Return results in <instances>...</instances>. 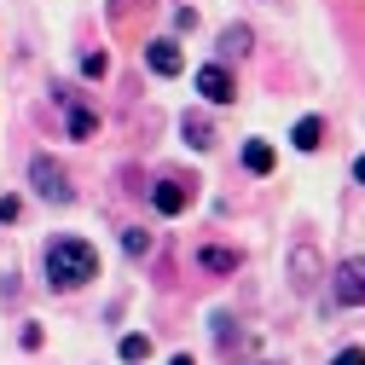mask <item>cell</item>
I'll use <instances>...</instances> for the list:
<instances>
[{
  "mask_svg": "<svg viewBox=\"0 0 365 365\" xmlns=\"http://www.w3.org/2000/svg\"><path fill=\"white\" fill-rule=\"evenodd\" d=\"M6 220H18V197H0V226Z\"/></svg>",
  "mask_w": 365,
  "mask_h": 365,
  "instance_id": "18",
  "label": "cell"
},
{
  "mask_svg": "<svg viewBox=\"0 0 365 365\" xmlns=\"http://www.w3.org/2000/svg\"><path fill=\"white\" fill-rule=\"evenodd\" d=\"M325 279H331V296L342 307H365V255L336 261V272H325Z\"/></svg>",
  "mask_w": 365,
  "mask_h": 365,
  "instance_id": "3",
  "label": "cell"
},
{
  "mask_svg": "<svg viewBox=\"0 0 365 365\" xmlns=\"http://www.w3.org/2000/svg\"><path fill=\"white\" fill-rule=\"evenodd\" d=\"M319 279H325V261H319V250H313V244H296V250H290V290H296V296H313Z\"/></svg>",
  "mask_w": 365,
  "mask_h": 365,
  "instance_id": "4",
  "label": "cell"
},
{
  "mask_svg": "<svg viewBox=\"0 0 365 365\" xmlns=\"http://www.w3.org/2000/svg\"><path fill=\"white\" fill-rule=\"evenodd\" d=\"M354 180H359V186H365V157H354Z\"/></svg>",
  "mask_w": 365,
  "mask_h": 365,
  "instance_id": "20",
  "label": "cell"
},
{
  "mask_svg": "<svg viewBox=\"0 0 365 365\" xmlns=\"http://www.w3.org/2000/svg\"><path fill=\"white\" fill-rule=\"evenodd\" d=\"M197 261H203L209 272H238V261H244V255H238V250H220V244H209Z\"/></svg>",
  "mask_w": 365,
  "mask_h": 365,
  "instance_id": "11",
  "label": "cell"
},
{
  "mask_svg": "<svg viewBox=\"0 0 365 365\" xmlns=\"http://www.w3.org/2000/svg\"><path fill=\"white\" fill-rule=\"evenodd\" d=\"M168 365H192V354H174V359H168Z\"/></svg>",
  "mask_w": 365,
  "mask_h": 365,
  "instance_id": "21",
  "label": "cell"
},
{
  "mask_svg": "<svg viewBox=\"0 0 365 365\" xmlns=\"http://www.w3.org/2000/svg\"><path fill=\"white\" fill-rule=\"evenodd\" d=\"M122 250H128L133 261H140V255H151V232H145V226H128V232H122Z\"/></svg>",
  "mask_w": 365,
  "mask_h": 365,
  "instance_id": "13",
  "label": "cell"
},
{
  "mask_svg": "<svg viewBox=\"0 0 365 365\" xmlns=\"http://www.w3.org/2000/svg\"><path fill=\"white\" fill-rule=\"evenodd\" d=\"M197 93H203L209 105H232V99H238V81H232L226 64H203V70H197Z\"/></svg>",
  "mask_w": 365,
  "mask_h": 365,
  "instance_id": "5",
  "label": "cell"
},
{
  "mask_svg": "<svg viewBox=\"0 0 365 365\" xmlns=\"http://www.w3.org/2000/svg\"><path fill=\"white\" fill-rule=\"evenodd\" d=\"M70 133H76V140H87V133H93V110L76 105V110H70Z\"/></svg>",
  "mask_w": 365,
  "mask_h": 365,
  "instance_id": "15",
  "label": "cell"
},
{
  "mask_svg": "<svg viewBox=\"0 0 365 365\" xmlns=\"http://www.w3.org/2000/svg\"><path fill=\"white\" fill-rule=\"evenodd\" d=\"M116 354H122V359H128V365H140V359H151V336H140V331H128V336H122V348H116Z\"/></svg>",
  "mask_w": 365,
  "mask_h": 365,
  "instance_id": "12",
  "label": "cell"
},
{
  "mask_svg": "<svg viewBox=\"0 0 365 365\" xmlns=\"http://www.w3.org/2000/svg\"><path fill=\"white\" fill-rule=\"evenodd\" d=\"M290 145H296V151H319V145H325V122H319V116H302V122L290 128Z\"/></svg>",
  "mask_w": 365,
  "mask_h": 365,
  "instance_id": "8",
  "label": "cell"
},
{
  "mask_svg": "<svg viewBox=\"0 0 365 365\" xmlns=\"http://www.w3.org/2000/svg\"><path fill=\"white\" fill-rule=\"evenodd\" d=\"M331 365H365V348H342V354H336Z\"/></svg>",
  "mask_w": 365,
  "mask_h": 365,
  "instance_id": "17",
  "label": "cell"
},
{
  "mask_svg": "<svg viewBox=\"0 0 365 365\" xmlns=\"http://www.w3.org/2000/svg\"><path fill=\"white\" fill-rule=\"evenodd\" d=\"M151 209L157 215H186L192 209V186H186V180H157V186H151Z\"/></svg>",
  "mask_w": 365,
  "mask_h": 365,
  "instance_id": "6",
  "label": "cell"
},
{
  "mask_svg": "<svg viewBox=\"0 0 365 365\" xmlns=\"http://www.w3.org/2000/svg\"><path fill=\"white\" fill-rule=\"evenodd\" d=\"M128 6H133V0H116V6H110V18H128Z\"/></svg>",
  "mask_w": 365,
  "mask_h": 365,
  "instance_id": "19",
  "label": "cell"
},
{
  "mask_svg": "<svg viewBox=\"0 0 365 365\" xmlns=\"http://www.w3.org/2000/svg\"><path fill=\"white\" fill-rule=\"evenodd\" d=\"M272 163H279V151H272L267 140H250V145H244V168H250V174H272Z\"/></svg>",
  "mask_w": 365,
  "mask_h": 365,
  "instance_id": "9",
  "label": "cell"
},
{
  "mask_svg": "<svg viewBox=\"0 0 365 365\" xmlns=\"http://www.w3.org/2000/svg\"><path fill=\"white\" fill-rule=\"evenodd\" d=\"M47 279L58 290H81L87 279H99V250L87 238H53L47 244Z\"/></svg>",
  "mask_w": 365,
  "mask_h": 365,
  "instance_id": "1",
  "label": "cell"
},
{
  "mask_svg": "<svg viewBox=\"0 0 365 365\" xmlns=\"http://www.w3.org/2000/svg\"><path fill=\"white\" fill-rule=\"evenodd\" d=\"M145 64L157 70V76H180V70H186V53H180V41H151V47H145Z\"/></svg>",
  "mask_w": 365,
  "mask_h": 365,
  "instance_id": "7",
  "label": "cell"
},
{
  "mask_svg": "<svg viewBox=\"0 0 365 365\" xmlns=\"http://www.w3.org/2000/svg\"><path fill=\"white\" fill-rule=\"evenodd\" d=\"M220 53H250V29H244V24H232V29L220 35Z\"/></svg>",
  "mask_w": 365,
  "mask_h": 365,
  "instance_id": "14",
  "label": "cell"
},
{
  "mask_svg": "<svg viewBox=\"0 0 365 365\" xmlns=\"http://www.w3.org/2000/svg\"><path fill=\"white\" fill-rule=\"evenodd\" d=\"M29 186H35V197H47V203H58V209H64V203L76 197L70 174H64V168H58L53 157H35V163H29Z\"/></svg>",
  "mask_w": 365,
  "mask_h": 365,
  "instance_id": "2",
  "label": "cell"
},
{
  "mask_svg": "<svg viewBox=\"0 0 365 365\" xmlns=\"http://www.w3.org/2000/svg\"><path fill=\"white\" fill-rule=\"evenodd\" d=\"M180 133H186V145H197V151H209V145H215V128H209L203 116H192V110L180 116Z\"/></svg>",
  "mask_w": 365,
  "mask_h": 365,
  "instance_id": "10",
  "label": "cell"
},
{
  "mask_svg": "<svg viewBox=\"0 0 365 365\" xmlns=\"http://www.w3.org/2000/svg\"><path fill=\"white\" fill-rule=\"evenodd\" d=\"M105 70H110V58H105V53H81V76H93V81H99Z\"/></svg>",
  "mask_w": 365,
  "mask_h": 365,
  "instance_id": "16",
  "label": "cell"
}]
</instances>
